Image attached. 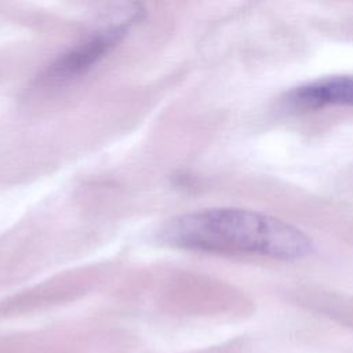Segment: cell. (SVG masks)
Masks as SVG:
<instances>
[{"label": "cell", "instance_id": "1", "mask_svg": "<svg viewBox=\"0 0 353 353\" xmlns=\"http://www.w3.org/2000/svg\"><path fill=\"white\" fill-rule=\"evenodd\" d=\"M161 239L189 250L276 259H299L313 250L310 237L301 229L243 208H212L172 218L163 228Z\"/></svg>", "mask_w": 353, "mask_h": 353}, {"label": "cell", "instance_id": "2", "mask_svg": "<svg viewBox=\"0 0 353 353\" xmlns=\"http://www.w3.org/2000/svg\"><path fill=\"white\" fill-rule=\"evenodd\" d=\"M137 15L138 12L135 11L117 23L92 32L84 41L57 58L46 70L43 80L47 83H63L88 70L121 40Z\"/></svg>", "mask_w": 353, "mask_h": 353}, {"label": "cell", "instance_id": "3", "mask_svg": "<svg viewBox=\"0 0 353 353\" xmlns=\"http://www.w3.org/2000/svg\"><path fill=\"white\" fill-rule=\"evenodd\" d=\"M287 102L298 109H319L327 105L353 106V76H334L294 88Z\"/></svg>", "mask_w": 353, "mask_h": 353}]
</instances>
